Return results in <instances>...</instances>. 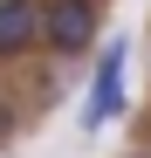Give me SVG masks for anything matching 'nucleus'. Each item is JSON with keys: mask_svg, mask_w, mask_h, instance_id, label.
I'll list each match as a JSON object with an SVG mask.
<instances>
[{"mask_svg": "<svg viewBox=\"0 0 151 158\" xmlns=\"http://www.w3.org/2000/svg\"><path fill=\"white\" fill-rule=\"evenodd\" d=\"M96 35H103V0H41V48L48 55H89Z\"/></svg>", "mask_w": 151, "mask_h": 158, "instance_id": "f257e3e1", "label": "nucleus"}, {"mask_svg": "<svg viewBox=\"0 0 151 158\" xmlns=\"http://www.w3.org/2000/svg\"><path fill=\"white\" fill-rule=\"evenodd\" d=\"M117 110H124V41L96 55V76H89V103H83V124H76V131H103Z\"/></svg>", "mask_w": 151, "mask_h": 158, "instance_id": "f03ea898", "label": "nucleus"}, {"mask_svg": "<svg viewBox=\"0 0 151 158\" xmlns=\"http://www.w3.org/2000/svg\"><path fill=\"white\" fill-rule=\"evenodd\" d=\"M41 48V0H0V62Z\"/></svg>", "mask_w": 151, "mask_h": 158, "instance_id": "7ed1b4c3", "label": "nucleus"}, {"mask_svg": "<svg viewBox=\"0 0 151 158\" xmlns=\"http://www.w3.org/2000/svg\"><path fill=\"white\" fill-rule=\"evenodd\" d=\"M131 158H151V151H131Z\"/></svg>", "mask_w": 151, "mask_h": 158, "instance_id": "20e7f679", "label": "nucleus"}, {"mask_svg": "<svg viewBox=\"0 0 151 158\" xmlns=\"http://www.w3.org/2000/svg\"><path fill=\"white\" fill-rule=\"evenodd\" d=\"M0 124H7V117H0Z\"/></svg>", "mask_w": 151, "mask_h": 158, "instance_id": "39448f33", "label": "nucleus"}]
</instances>
